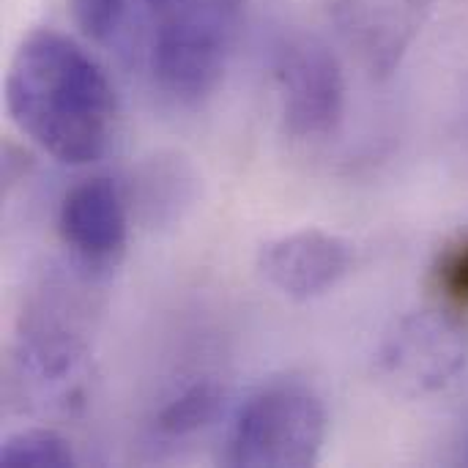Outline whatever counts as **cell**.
I'll return each mask as SVG.
<instances>
[{
  "label": "cell",
  "mask_w": 468,
  "mask_h": 468,
  "mask_svg": "<svg viewBox=\"0 0 468 468\" xmlns=\"http://www.w3.org/2000/svg\"><path fill=\"white\" fill-rule=\"evenodd\" d=\"M244 0H176L162 8L151 44L156 85L178 104H197L225 77Z\"/></svg>",
  "instance_id": "obj_3"
},
{
  "label": "cell",
  "mask_w": 468,
  "mask_h": 468,
  "mask_svg": "<svg viewBox=\"0 0 468 468\" xmlns=\"http://www.w3.org/2000/svg\"><path fill=\"white\" fill-rule=\"evenodd\" d=\"M433 0H329L337 33L373 77H389L420 36Z\"/></svg>",
  "instance_id": "obj_8"
},
{
  "label": "cell",
  "mask_w": 468,
  "mask_h": 468,
  "mask_svg": "<svg viewBox=\"0 0 468 468\" xmlns=\"http://www.w3.org/2000/svg\"><path fill=\"white\" fill-rule=\"evenodd\" d=\"M11 121L63 165L104 156L115 132V90L101 66L69 36L33 30L5 74Z\"/></svg>",
  "instance_id": "obj_1"
},
{
  "label": "cell",
  "mask_w": 468,
  "mask_h": 468,
  "mask_svg": "<svg viewBox=\"0 0 468 468\" xmlns=\"http://www.w3.org/2000/svg\"><path fill=\"white\" fill-rule=\"evenodd\" d=\"M326 409L302 384H274L255 395L239 414L228 463L239 468L315 466L326 441Z\"/></svg>",
  "instance_id": "obj_4"
},
{
  "label": "cell",
  "mask_w": 468,
  "mask_h": 468,
  "mask_svg": "<svg viewBox=\"0 0 468 468\" xmlns=\"http://www.w3.org/2000/svg\"><path fill=\"white\" fill-rule=\"evenodd\" d=\"M132 0H69L71 19L85 38L115 47L129 36Z\"/></svg>",
  "instance_id": "obj_12"
},
{
  "label": "cell",
  "mask_w": 468,
  "mask_h": 468,
  "mask_svg": "<svg viewBox=\"0 0 468 468\" xmlns=\"http://www.w3.org/2000/svg\"><path fill=\"white\" fill-rule=\"evenodd\" d=\"M71 263V271H49L38 282L22 307L16 329V359L22 370L49 387H63L82 367L99 313L93 282L101 274L77 261Z\"/></svg>",
  "instance_id": "obj_2"
},
{
  "label": "cell",
  "mask_w": 468,
  "mask_h": 468,
  "mask_svg": "<svg viewBox=\"0 0 468 468\" xmlns=\"http://www.w3.org/2000/svg\"><path fill=\"white\" fill-rule=\"evenodd\" d=\"M148 5H154L156 11H162V8H167V5H173L176 0H145Z\"/></svg>",
  "instance_id": "obj_14"
},
{
  "label": "cell",
  "mask_w": 468,
  "mask_h": 468,
  "mask_svg": "<svg viewBox=\"0 0 468 468\" xmlns=\"http://www.w3.org/2000/svg\"><path fill=\"white\" fill-rule=\"evenodd\" d=\"M222 387L214 381H200L186 387L178 398H173L156 417V431L167 439H184L206 425H211L222 409Z\"/></svg>",
  "instance_id": "obj_10"
},
{
  "label": "cell",
  "mask_w": 468,
  "mask_h": 468,
  "mask_svg": "<svg viewBox=\"0 0 468 468\" xmlns=\"http://www.w3.org/2000/svg\"><path fill=\"white\" fill-rule=\"evenodd\" d=\"M58 233L71 261L101 274L112 269L129 239L126 195L112 178L93 176L71 186L58 211Z\"/></svg>",
  "instance_id": "obj_7"
},
{
  "label": "cell",
  "mask_w": 468,
  "mask_h": 468,
  "mask_svg": "<svg viewBox=\"0 0 468 468\" xmlns=\"http://www.w3.org/2000/svg\"><path fill=\"white\" fill-rule=\"evenodd\" d=\"M468 337L450 310H417L395 321L376 354L381 381L403 398L447 389L466 367Z\"/></svg>",
  "instance_id": "obj_5"
},
{
  "label": "cell",
  "mask_w": 468,
  "mask_h": 468,
  "mask_svg": "<svg viewBox=\"0 0 468 468\" xmlns=\"http://www.w3.org/2000/svg\"><path fill=\"white\" fill-rule=\"evenodd\" d=\"M263 280L293 302H310L337 288L354 269V247L321 228H302L263 244Z\"/></svg>",
  "instance_id": "obj_9"
},
{
  "label": "cell",
  "mask_w": 468,
  "mask_h": 468,
  "mask_svg": "<svg viewBox=\"0 0 468 468\" xmlns=\"http://www.w3.org/2000/svg\"><path fill=\"white\" fill-rule=\"evenodd\" d=\"M3 468H71L77 466L71 444L49 428H25L11 433L0 450Z\"/></svg>",
  "instance_id": "obj_11"
},
{
  "label": "cell",
  "mask_w": 468,
  "mask_h": 468,
  "mask_svg": "<svg viewBox=\"0 0 468 468\" xmlns=\"http://www.w3.org/2000/svg\"><path fill=\"white\" fill-rule=\"evenodd\" d=\"M274 85L282 121L293 137L329 134L346 107V77L337 55L315 36L291 33L274 49Z\"/></svg>",
  "instance_id": "obj_6"
},
{
  "label": "cell",
  "mask_w": 468,
  "mask_h": 468,
  "mask_svg": "<svg viewBox=\"0 0 468 468\" xmlns=\"http://www.w3.org/2000/svg\"><path fill=\"white\" fill-rule=\"evenodd\" d=\"M433 288L450 310H468V230L441 250L433 266Z\"/></svg>",
  "instance_id": "obj_13"
}]
</instances>
